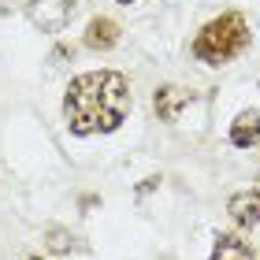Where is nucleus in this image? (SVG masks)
<instances>
[{
  "mask_svg": "<svg viewBox=\"0 0 260 260\" xmlns=\"http://www.w3.org/2000/svg\"><path fill=\"white\" fill-rule=\"evenodd\" d=\"M130 115V82L119 71H86L63 93V123L75 138L112 134Z\"/></svg>",
  "mask_w": 260,
  "mask_h": 260,
  "instance_id": "1",
  "label": "nucleus"
},
{
  "mask_svg": "<svg viewBox=\"0 0 260 260\" xmlns=\"http://www.w3.org/2000/svg\"><path fill=\"white\" fill-rule=\"evenodd\" d=\"M249 41H253V34H249V22H245L242 11H223V15L208 19L197 30L190 52H193V60L208 63V67H223V63L238 60L249 49Z\"/></svg>",
  "mask_w": 260,
  "mask_h": 260,
  "instance_id": "2",
  "label": "nucleus"
},
{
  "mask_svg": "<svg viewBox=\"0 0 260 260\" xmlns=\"http://www.w3.org/2000/svg\"><path fill=\"white\" fill-rule=\"evenodd\" d=\"M75 8H78V0H30L26 15L41 34H60L75 15Z\"/></svg>",
  "mask_w": 260,
  "mask_h": 260,
  "instance_id": "3",
  "label": "nucleus"
},
{
  "mask_svg": "<svg viewBox=\"0 0 260 260\" xmlns=\"http://www.w3.org/2000/svg\"><path fill=\"white\" fill-rule=\"evenodd\" d=\"M123 38V30H119V22L108 19V15H93L86 22V34H82V45H86L89 52H112L115 45H119Z\"/></svg>",
  "mask_w": 260,
  "mask_h": 260,
  "instance_id": "4",
  "label": "nucleus"
},
{
  "mask_svg": "<svg viewBox=\"0 0 260 260\" xmlns=\"http://www.w3.org/2000/svg\"><path fill=\"white\" fill-rule=\"evenodd\" d=\"M186 104H193V93L182 86H160L152 93V112L160 115V123H179Z\"/></svg>",
  "mask_w": 260,
  "mask_h": 260,
  "instance_id": "5",
  "label": "nucleus"
},
{
  "mask_svg": "<svg viewBox=\"0 0 260 260\" xmlns=\"http://www.w3.org/2000/svg\"><path fill=\"white\" fill-rule=\"evenodd\" d=\"M227 216L234 219V227H242V231L260 227V190H238L227 201Z\"/></svg>",
  "mask_w": 260,
  "mask_h": 260,
  "instance_id": "6",
  "label": "nucleus"
},
{
  "mask_svg": "<svg viewBox=\"0 0 260 260\" xmlns=\"http://www.w3.org/2000/svg\"><path fill=\"white\" fill-rule=\"evenodd\" d=\"M231 145L234 149L260 145V112L256 108H245V112L234 115V123H231Z\"/></svg>",
  "mask_w": 260,
  "mask_h": 260,
  "instance_id": "7",
  "label": "nucleus"
},
{
  "mask_svg": "<svg viewBox=\"0 0 260 260\" xmlns=\"http://www.w3.org/2000/svg\"><path fill=\"white\" fill-rule=\"evenodd\" d=\"M208 260H256L253 245L238 238V234H216V245H212Z\"/></svg>",
  "mask_w": 260,
  "mask_h": 260,
  "instance_id": "8",
  "label": "nucleus"
},
{
  "mask_svg": "<svg viewBox=\"0 0 260 260\" xmlns=\"http://www.w3.org/2000/svg\"><path fill=\"white\" fill-rule=\"evenodd\" d=\"M45 249L49 253H71V249H78V242L67 227H49L45 231Z\"/></svg>",
  "mask_w": 260,
  "mask_h": 260,
  "instance_id": "9",
  "label": "nucleus"
},
{
  "mask_svg": "<svg viewBox=\"0 0 260 260\" xmlns=\"http://www.w3.org/2000/svg\"><path fill=\"white\" fill-rule=\"evenodd\" d=\"M156 186H160V175H149V179L138 186V193H149V190H156Z\"/></svg>",
  "mask_w": 260,
  "mask_h": 260,
  "instance_id": "10",
  "label": "nucleus"
},
{
  "mask_svg": "<svg viewBox=\"0 0 260 260\" xmlns=\"http://www.w3.org/2000/svg\"><path fill=\"white\" fill-rule=\"evenodd\" d=\"M67 56H75V49H67V45H60V49L52 52V60H67Z\"/></svg>",
  "mask_w": 260,
  "mask_h": 260,
  "instance_id": "11",
  "label": "nucleus"
},
{
  "mask_svg": "<svg viewBox=\"0 0 260 260\" xmlns=\"http://www.w3.org/2000/svg\"><path fill=\"white\" fill-rule=\"evenodd\" d=\"M119 4H134V0H119Z\"/></svg>",
  "mask_w": 260,
  "mask_h": 260,
  "instance_id": "12",
  "label": "nucleus"
},
{
  "mask_svg": "<svg viewBox=\"0 0 260 260\" xmlns=\"http://www.w3.org/2000/svg\"><path fill=\"white\" fill-rule=\"evenodd\" d=\"M30 260H41V256H38V253H34V256H30Z\"/></svg>",
  "mask_w": 260,
  "mask_h": 260,
  "instance_id": "13",
  "label": "nucleus"
}]
</instances>
